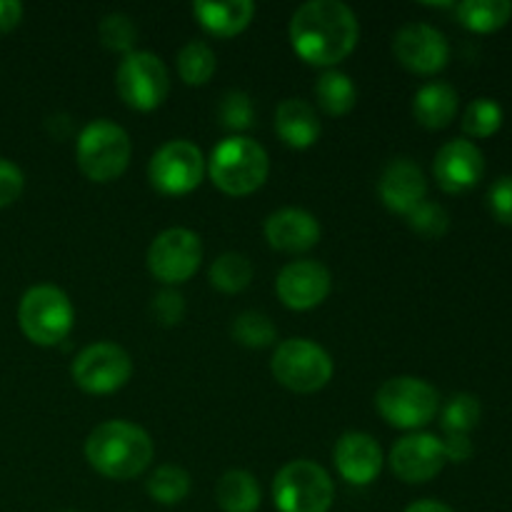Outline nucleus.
<instances>
[{"instance_id": "obj_20", "label": "nucleus", "mask_w": 512, "mask_h": 512, "mask_svg": "<svg viewBox=\"0 0 512 512\" xmlns=\"http://www.w3.org/2000/svg\"><path fill=\"white\" fill-rule=\"evenodd\" d=\"M320 118L310 103L300 98H288L275 108V133L285 145L295 150H305L318 143Z\"/></svg>"}, {"instance_id": "obj_15", "label": "nucleus", "mask_w": 512, "mask_h": 512, "mask_svg": "<svg viewBox=\"0 0 512 512\" xmlns=\"http://www.w3.org/2000/svg\"><path fill=\"white\" fill-rule=\"evenodd\" d=\"M333 288L330 270L318 260H293L280 270L275 293L290 310H313L328 298Z\"/></svg>"}, {"instance_id": "obj_34", "label": "nucleus", "mask_w": 512, "mask_h": 512, "mask_svg": "<svg viewBox=\"0 0 512 512\" xmlns=\"http://www.w3.org/2000/svg\"><path fill=\"white\" fill-rule=\"evenodd\" d=\"M218 115L220 123L228 130H235V133L248 130L255 118L253 100H250V95L243 93V90H228V93L223 95V100H220Z\"/></svg>"}, {"instance_id": "obj_7", "label": "nucleus", "mask_w": 512, "mask_h": 512, "mask_svg": "<svg viewBox=\"0 0 512 512\" xmlns=\"http://www.w3.org/2000/svg\"><path fill=\"white\" fill-rule=\"evenodd\" d=\"M275 380L293 393L310 395L323 390L333 378V358L328 350L308 338H290L275 348L270 360Z\"/></svg>"}, {"instance_id": "obj_5", "label": "nucleus", "mask_w": 512, "mask_h": 512, "mask_svg": "<svg viewBox=\"0 0 512 512\" xmlns=\"http://www.w3.org/2000/svg\"><path fill=\"white\" fill-rule=\"evenodd\" d=\"M375 408L393 428L418 430L435 420L440 410V395L425 380L398 375L380 385L375 393Z\"/></svg>"}, {"instance_id": "obj_37", "label": "nucleus", "mask_w": 512, "mask_h": 512, "mask_svg": "<svg viewBox=\"0 0 512 512\" xmlns=\"http://www.w3.org/2000/svg\"><path fill=\"white\" fill-rule=\"evenodd\" d=\"M23 188V170L15 163H10V160L0 158V208H8L10 203H15L20 193H23Z\"/></svg>"}, {"instance_id": "obj_28", "label": "nucleus", "mask_w": 512, "mask_h": 512, "mask_svg": "<svg viewBox=\"0 0 512 512\" xmlns=\"http://www.w3.org/2000/svg\"><path fill=\"white\" fill-rule=\"evenodd\" d=\"M148 495L160 505H178L190 493V475L178 465H160L148 478Z\"/></svg>"}, {"instance_id": "obj_41", "label": "nucleus", "mask_w": 512, "mask_h": 512, "mask_svg": "<svg viewBox=\"0 0 512 512\" xmlns=\"http://www.w3.org/2000/svg\"><path fill=\"white\" fill-rule=\"evenodd\" d=\"M63 512H75V510H63Z\"/></svg>"}, {"instance_id": "obj_17", "label": "nucleus", "mask_w": 512, "mask_h": 512, "mask_svg": "<svg viewBox=\"0 0 512 512\" xmlns=\"http://www.w3.org/2000/svg\"><path fill=\"white\" fill-rule=\"evenodd\" d=\"M378 193L385 208L398 215H408L425 200L428 180H425L423 168L415 160L395 158L385 165L383 175H380Z\"/></svg>"}, {"instance_id": "obj_8", "label": "nucleus", "mask_w": 512, "mask_h": 512, "mask_svg": "<svg viewBox=\"0 0 512 512\" xmlns=\"http://www.w3.org/2000/svg\"><path fill=\"white\" fill-rule=\"evenodd\" d=\"M333 498L328 470L313 460H293L273 480V503L280 512H328Z\"/></svg>"}, {"instance_id": "obj_16", "label": "nucleus", "mask_w": 512, "mask_h": 512, "mask_svg": "<svg viewBox=\"0 0 512 512\" xmlns=\"http://www.w3.org/2000/svg\"><path fill=\"white\" fill-rule=\"evenodd\" d=\"M433 175L440 190L460 195L473 190L485 175V155L473 140L455 138L438 150L433 160Z\"/></svg>"}, {"instance_id": "obj_4", "label": "nucleus", "mask_w": 512, "mask_h": 512, "mask_svg": "<svg viewBox=\"0 0 512 512\" xmlns=\"http://www.w3.org/2000/svg\"><path fill=\"white\" fill-rule=\"evenodd\" d=\"M133 155V143L125 128L108 118L85 125L75 143V160L80 173L93 183H110L125 173Z\"/></svg>"}, {"instance_id": "obj_24", "label": "nucleus", "mask_w": 512, "mask_h": 512, "mask_svg": "<svg viewBox=\"0 0 512 512\" xmlns=\"http://www.w3.org/2000/svg\"><path fill=\"white\" fill-rule=\"evenodd\" d=\"M455 15L473 33H495L510 23L512 3L510 0H463L455 5Z\"/></svg>"}, {"instance_id": "obj_30", "label": "nucleus", "mask_w": 512, "mask_h": 512, "mask_svg": "<svg viewBox=\"0 0 512 512\" xmlns=\"http://www.w3.org/2000/svg\"><path fill=\"white\" fill-rule=\"evenodd\" d=\"M503 125V108L493 98H475L463 113V130L470 138H490Z\"/></svg>"}, {"instance_id": "obj_13", "label": "nucleus", "mask_w": 512, "mask_h": 512, "mask_svg": "<svg viewBox=\"0 0 512 512\" xmlns=\"http://www.w3.org/2000/svg\"><path fill=\"white\" fill-rule=\"evenodd\" d=\"M393 53L418 75H435L448 65L450 45L438 28L428 23H408L395 33Z\"/></svg>"}, {"instance_id": "obj_27", "label": "nucleus", "mask_w": 512, "mask_h": 512, "mask_svg": "<svg viewBox=\"0 0 512 512\" xmlns=\"http://www.w3.org/2000/svg\"><path fill=\"white\" fill-rule=\"evenodd\" d=\"M218 60L213 48L203 40H190L178 53V75L185 85H205L213 78Z\"/></svg>"}, {"instance_id": "obj_36", "label": "nucleus", "mask_w": 512, "mask_h": 512, "mask_svg": "<svg viewBox=\"0 0 512 512\" xmlns=\"http://www.w3.org/2000/svg\"><path fill=\"white\" fill-rule=\"evenodd\" d=\"M488 208L498 223L512 225V175H503L490 185Z\"/></svg>"}, {"instance_id": "obj_22", "label": "nucleus", "mask_w": 512, "mask_h": 512, "mask_svg": "<svg viewBox=\"0 0 512 512\" xmlns=\"http://www.w3.org/2000/svg\"><path fill=\"white\" fill-rule=\"evenodd\" d=\"M458 90L448 83H428L415 93L413 115L423 128L443 130L458 115Z\"/></svg>"}, {"instance_id": "obj_31", "label": "nucleus", "mask_w": 512, "mask_h": 512, "mask_svg": "<svg viewBox=\"0 0 512 512\" xmlns=\"http://www.w3.org/2000/svg\"><path fill=\"white\" fill-rule=\"evenodd\" d=\"M480 400L470 393H458L448 400L443 408V430L448 435H468L480 423Z\"/></svg>"}, {"instance_id": "obj_9", "label": "nucleus", "mask_w": 512, "mask_h": 512, "mask_svg": "<svg viewBox=\"0 0 512 512\" xmlns=\"http://www.w3.org/2000/svg\"><path fill=\"white\" fill-rule=\"evenodd\" d=\"M115 88L128 108L150 113L168 98L170 73L155 53L133 50L120 60L118 73H115Z\"/></svg>"}, {"instance_id": "obj_6", "label": "nucleus", "mask_w": 512, "mask_h": 512, "mask_svg": "<svg viewBox=\"0 0 512 512\" xmlns=\"http://www.w3.org/2000/svg\"><path fill=\"white\" fill-rule=\"evenodd\" d=\"M75 310L68 295L55 285H35L20 298L18 323L35 345H58L73 328Z\"/></svg>"}, {"instance_id": "obj_11", "label": "nucleus", "mask_w": 512, "mask_h": 512, "mask_svg": "<svg viewBox=\"0 0 512 512\" xmlns=\"http://www.w3.org/2000/svg\"><path fill=\"white\" fill-rule=\"evenodd\" d=\"M75 385L90 395H110L123 388L133 375L128 350L115 343H93L75 355L70 365Z\"/></svg>"}, {"instance_id": "obj_19", "label": "nucleus", "mask_w": 512, "mask_h": 512, "mask_svg": "<svg viewBox=\"0 0 512 512\" xmlns=\"http://www.w3.org/2000/svg\"><path fill=\"white\" fill-rule=\"evenodd\" d=\"M265 238L280 253H305L320 240V223L315 215L300 208L275 210L265 220Z\"/></svg>"}, {"instance_id": "obj_33", "label": "nucleus", "mask_w": 512, "mask_h": 512, "mask_svg": "<svg viewBox=\"0 0 512 512\" xmlns=\"http://www.w3.org/2000/svg\"><path fill=\"white\" fill-rule=\"evenodd\" d=\"M405 218H408L410 230H415V233L425 240L443 238L450 228L448 210L440 203H433V200H423V203H420L418 208L410 210Z\"/></svg>"}, {"instance_id": "obj_38", "label": "nucleus", "mask_w": 512, "mask_h": 512, "mask_svg": "<svg viewBox=\"0 0 512 512\" xmlns=\"http://www.w3.org/2000/svg\"><path fill=\"white\" fill-rule=\"evenodd\" d=\"M443 450H445V458L450 463H468L473 458V440L468 435H448L443 440Z\"/></svg>"}, {"instance_id": "obj_10", "label": "nucleus", "mask_w": 512, "mask_h": 512, "mask_svg": "<svg viewBox=\"0 0 512 512\" xmlns=\"http://www.w3.org/2000/svg\"><path fill=\"white\" fill-rule=\"evenodd\" d=\"M203 153L190 140H168L148 163V180L163 195H188L205 178Z\"/></svg>"}, {"instance_id": "obj_25", "label": "nucleus", "mask_w": 512, "mask_h": 512, "mask_svg": "<svg viewBox=\"0 0 512 512\" xmlns=\"http://www.w3.org/2000/svg\"><path fill=\"white\" fill-rule=\"evenodd\" d=\"M315 100H318L320 108L328 115H348L350 110L358 103V88L350 80V75L340 73V70H325L323 75L315 83Z\"/></svg>"}, {"instance_id": "obj_26", "label": "nucleus", "mask_w": 512, "mask_h": 512, "mask_svg": "<svg viewBox=\"0 0 512 512\" xmlns=\"http://www.w3.org/2000/svg\"><path fill=\"white\" fill-rule=\"evenodd\" d=\"M253 280V263L243 253H223L210 265V283L220 293H243Z\"/></svg>"}, {"instance_id": "obj_12", "label": "nucleus", "mask_w": 512, "mask_h": 512, "mask_svg": "<svg viewBox=\"0 0 512 512\" xmlns=\"http://www.w3.org/2000/svg\"><path fill=\"white\" fill-rule=\"evenodd\" d=\"M203 260L200 235L188 228H168L150 243L148 270L165 285H180L195 275Z\"/></svg>"}, {"instance_id": "obj_29", "label": "nucleus", "mask_w": 512, "mask_h": 512, "mask_svg": "<svg viewBox=\"0 0 512 512\" xmlns=\"http://www.w3.org/2000/svg\"><path fill=\"white\" fill-rule=\"evenodd\" d=\"M233 338L245 348H268L278 338V328L273 320L258 310H245L233 320Z\"/></svg>"}, {"instance_id": "obj_35", "label": "nucleus", "mask_w": 512, "mask_h": 512, "mask_svg": "<svg viewBox=\"0 0 512 512\" xmlns=\"http://www.w3.org/2000/svg\"><path fill=\"white\" fill-rule=\"evenodd\" d=\"M150 310H153V318L158 320L160 325L173 328V325H178L180 320L185 318V298L178 290L163 288L160 293H155Z\"/></svg>"}, {"instance_id": "obj_39", "label": "nucleus", "mask_w": 512, "mask_h": 512, "mask_svg": "<svg viewBox=\"0 0 512 512\" xmlns=\"http://www.w3.org/2000/svg\"><path fill=\"white\" fill-rule=\"evenodd\" d=\"M23 20V5L18 0H0V35L18 28Z\"/></svg>"}, {"instance_id": "obj_3", "label": "nucleus", "mask_w": 512, "mask_h": 512, "mask_svg": "<svg viewBox=\"0 0 512 512\" xmlns=\"http://www.w3.org/2000/svg\"><path fill=\"white\" fill-rule=\"evenodd\" d=\"M205 165H208V175L215 188L223 190L225 195H235V198H243V195L263 188L270 173L265 148L245 135H230V138L220 140Z\"/></svg>"}, {"instance_id": "obj_23", "label": "nucleus", "mask_w": 512, "mask_h": 512, "mask_svg": "<svg viewBox=\"0 0 512 512\" xmlns=\"http://www.w3.org/2000/svg\"><path fill=\"white\" fill-rule=\"evenodd\" d=\"M260 485L248 470H228L215 485V503L223 512H258Z\"/></svg>"}, {"instance_id": "obj_2", "label": "nucleus", "mask_w": 512, "mask_h": 512, "mask_svg": "<svg viewBox=\"0 0 512 512\" xmlns=\"http://www.w3.org/2000/svg\"><path fill=\"white\" fill-rule=\"evenodd\" d=\"M153 455L150 435L128 420H105L85 440L90 468L110 480L138 478L153 463Z\"/></svg>"}, {"instance_id": "obj_32", "label": "nucleus", "mask_w": 512, "mask_h": 512, "mask_svg": "<svg viewBox=\"0 0 512 512\" xmlns=\"http://www.w3.org/2000/svg\"><path fill=\"white\" fill-rule=\"evenodd\" d=\"M100 43L115 53H133L135 43H138V28H135L133 18L125 13H108L98 25Z\"/></svg>"}, {"instance_id": "obj_14", "label": "nucleus", "mask_w": 512, "mask_h": 512, "mask_svg": "<svg viewBox=\"0 0 512 512\" xmlns=\"http://www.w3.org/2000/svg\"><path fill=\"white\" fill-rule=\"evenodd\" d=\"M390 470L398 475L403 483L418 485L428 483L440 470L445 468L448 458H445L443 440L435 438L430 433H413L400 438L390 450Z\"/></svg>"}, {"instance_id": "obj_21", "label": "nucleus", "mask_w": 512, "mask_h": 512, "mask_svg": "<svg viewBox=\"0 0 512 512\" xmlns=\"http://www.w3.org/2000/svg\"><path fill=\"white\" fill-rule=\"evenodd\" d=\"M193 15L210 35L233 38V35H240L253 23L255 3L253 0H225V3L195 0Z\"/></svg>"}, {"instance_id": "obj_1", "label": "nucleus", "mask_w": 512, "mask_h": 512, "mask_svg": "<svg viewBox=\"0 0 512 512\" xmlns=\"http://www.w3.org/2000/svg\"><path fill=\"white\" fill-rule=\"evenodd\" d=\"M288 33L293 50L305 63L330 68L353 53L360 23L340 0H308L293 13Z\"/></svg>"}, {"instance_id": "obj_40", "label": "nucleus", "mask_w": 512, "mask_h": 512, "mask_svg": "<svg viewBox=\"0 0 512 512\" xmlns=\"http://www.w3.org/2000/svg\"><path fill=\"white\" fill-rule=\"evenodd\" d=\"M403 512H455L453 508H448L440 500H418V503L408 505Z\"/></svg>"}, {"instance_id": "obj_18", "label": "nucleus", "mask_w": 512, "mask_h": 512, "mask_svg": "<svg viewBox=\"0 0 512 512\" xmlns=\"http://www.w3.org/2000/svg\"><path fill=\"white\" fill-rule=\"evenodd\" d=\"M333 460L340 478L360 488L373 483L383 470V450L378 440L368 433H355V430L340 435L333 448Z\"/></svg>"}]
</instances>
